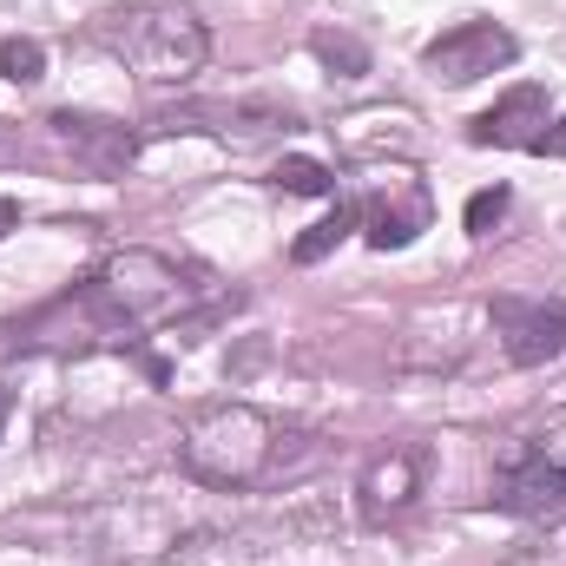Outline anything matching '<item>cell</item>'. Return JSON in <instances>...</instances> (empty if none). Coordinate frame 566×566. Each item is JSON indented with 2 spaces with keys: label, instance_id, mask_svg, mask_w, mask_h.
<instances>
[{
  "label": "cell",
  "instance_id": "6da1fadb",
  "mask_svg": "<svg viewBox=\"0 0 566 566\" xmlns=\"http://www.w3.org/2000/svg\"><path fill=\"white\" fill-rule=\"evenodd\" d=\"M93 40L126 66L139 73L145 86H185L191 73H205L211 60V33L191 7L178 0H133V7H106L93 20Z\"/></svg>",
  "mask_w": 566,
  "mask_h": 566
},
{
  "label": "cell",
  "instance_id": "7a4b0ae2",
  "mask_svg": "<svg viewBox=\"0 0 566 566\" xmlns=\"http://www.w3.org/2000/svg\"><path fill=\"white\" fill-rule=\"evenodd\" d=\"M271 461H277V422L251 402H211L178 434V468L218 494L258 488L271 474Z\"/></svg>",
  "mask_w": 566,
  "mask_h": 566
},
{
  "label": "cell",
  "instance_id": "3957f363",
  "mask_svg": "<svg viewBox=\"0 0 566 566\" xmlns=\"http://www.w3.org/2000/svg\"><path fill=\"white\" fill-rule=\"evenodd\" d=\"M93 290L106 296V310L145 336V329H165V323H178L191 303H198V283L185 277L165 251H145V244H126V251H113L99 271H93Z\"/></svg>",
  "mask_w": 566,
  "mask_h": 566
},
{
  "label": "cell",
  "instance_id": "277c9868",
  "mask_svg": "<svg viewBox=\"0 0 566 566\" xmlns=\"http://www.w3.org/2000/svg\"><path fill=\"white\" fill-rule=\"evenodd\" d=\"M494 507L507 514H566V416H547L541 428L514 434L494 461Z\"/></svg>",
  "mask_w": 566,
  "mask_h": 566
},
{
  "label": "cell",
  "instance_id": "5b68a950",
  "mask_svg": "<svg viewBox=\"0 0 566 566\" xmlns=\"http://www.w3.org/2000/svg\"><path fill=\"white\" fill-rule=\"evenodd\" d=\"M349 205H356V231L369 238V251H409L434 218V198L409 165H382Z\"/></svg>",
  "mask_w": 566,
  "mask_h": 566
},
{
  "label": "cell",
  "instance_id": "8992f818",
  "mask_svg": "<svg viewBox=\"0 0 566 566\" xmlns=\"http://www.w3.org/2000/svg\"><path fill=\"white\" fill-rule=\"evenodd\" d=\"M468 145H507V151L566 158V113H554L547 86H514L481 119H468Z\"/></svg>",
  "mask_w": 566,
  "mask_h": 566
},
{
  "label": "cell",
  "instance_id": "52a82bcc",
  "mask_svg": "<svg viewBox=\"0 0 566 566\" xmlns=\"http://www.w3.org/2000/svg\"><path fill=\"white\" fill-rule=\"evenodd\" d=\"M521 60V40L501 20H454L448 33H434L422 46V66L441 86H474L488 73H507Z\"/></svg>",
  "mask_w": 566,
  "mask_h": 566
},
{
  "label": "cell",
  "instance_id": "ba28073f",
  "mask_svg": "<svg viewBox=\"0 0 566 566\" xmlns=\"http://www.w3.org/2000/svg\"><path fill=\"white\" fill-rule=\"evenodd\" d=\"M488 323L514 369H547L566 356V303L560 296H494Z\"/></svg>",
  "mask_w": 566,
  "mask_h": 566
},
{
  "label": "cell",
  "instance_id": "9c48e42d",
  "mask_svg": "<svg viewBox=\"0 0 566 566\" xmlns=\"http://www.w3.org/2000/svg\"><path fill=\"white\" fill-rule=\"evenodd\" d=\"M40 133H46V145H53L73 171H86V178H119V171L133 165V151H139V139H133L126 126L86 119V113H53V119H40Z\"/></svg>",
  "mask_w": 566,
  "mask_h": 566
},
{
  "label": "cell",
  "instance_id": "30bf717a",
  "mask_svg": "<svg viewBox=\"0 0 566 566\" xmlns=\"http://www.w3.org/2000/svg\"><path fill=\"white\" fill-rule=\"evenodd\" d=\"M422 481H428V454L416 441H396V448H382V454L363 461V474H356V514H363L369 527H382V521H396L402 507H416Z\"/></svg>",
  "mask_w": 566,
  "mask_h": 566
},
{
  "label": "cell",
  "instance_id": "8fae6325",
  "mask_svg": "<svg viewBox=\"0 0 566 566\" xmlns=\"http://www.w3.org/2000/svg\"><path fill=\"white\" fill-rule=\"evenodd\" d=\"M349 231H356V205L343 198V205H336V211H329L323 224H310V231H303V238L290 244V258H296V264H316V258H329V251H336V244H343Z\"/></svg>",
  "mask_w": 566,
  "mask_h": 566
},
{
  "label": "cell",
  "instance_id": "7c38bea8",
  "mask_svg": "<svg viewBox=\"0 0 566 566\" xmlns=\"http://www.w3.org/2000/svg\"><path fill=\"white\" fill-rule=\"evenodd\" d=\"M310 53H316L323 66H336L343 80H356V73H369V46H363L356 33H329V27H323V33H310Z\"/></svg>",
  "mask_w": 566,
  "mask_h": 566
},
{
  "label": "cell",
  "instance_id": "4fadbf2b",
  "mask_svg": "<svg viewBox=\"0 0 566 566\" xmlns=\"http://www.w3.org/2000/svg\"><path fill=\"white\" fill-rule=\"evenodd\" d=\"M271 185H277V191H296V198H329V191H336L329 165H316V158H277Z\"/></svg>",
  "mask_w": 566,
  "mask_h": 566
},
{
  "label": "cell",
  "instance_id": "5bb4252c",
  "mask_svg": "<svg viewBox=\"0 0 566 566\" xmlns=\"http://www.w3.org/2000/svg\"><path fill=\"white\" fill-rule=\"evenodd\" d=\"M46 73V46L40 40H0V80H13V86H33Z\"/></svg>",
  "mask_w": 566,
  "mask_h": 566
},
{
  "label": "cell",
  "instance_id": "9a60e30c",
  "mask_svg": "<svg viewBox=\"0 0 566 566\" xmlns=\"http://www.w3.org/2000/svg\"><path fill=\"white\" fill-rule=\"evenodd\" d=\"M501 211H507V185L474 191V198H468V218H461V224H468V238H488V231L501 224Z\"/></svg>",
  "mask_w": 566,
  "mask_h": 566
},
{
  "label": "cell",
  "instance_id": "2e32d148",
  "mask_svg": "<svg viewBox=\"0 0 566 566\" xmlns=\"http://www.w3.org/2000/svg\"><path fill=\"white\" fill-rule=\"evenodd\" d=\"M7 231H20V205H13V198H0V238H7Z\"/></svg>",
  "mask_w": 566,
  "mask_h": 566
},
{
  "label": "cell",
  "instance_id": "e0dca14e",
  "mask_svg": "<svg viewBox=\"0 0 566 566\" xmlns=\"http://www.w3.org/2000/svg\"><path fill=\"white\" fill-rule=\"evenodd\" d=\"M7 409H13V402H7V396H0V428H7Z\"/></svg>",
  "mask_w": 566,
  "mask_h": 566
}]
</instances>
